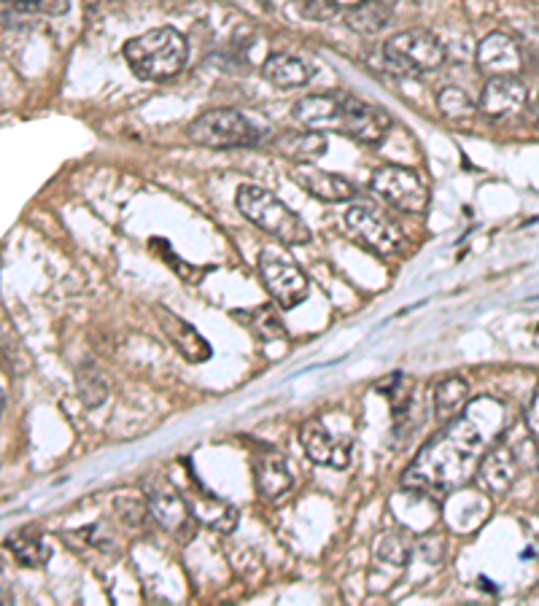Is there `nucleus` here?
<instances>
[{
  "mask_svg": "<svg viewBox=\"0 0 539 606\" xmlns=\"http://www.w3.org/2000/svg\"><path fill=\"white\" fill-rule=\"evenodd\" d=\"M262 73H265V79L270 81V84H275L278 89H297L305 87L310 81L308 65H305L300 57H294V54L289 52L270 54L265 60Z\"/></svg>",
  "mask_w": 539,
  "mask_h": 606,
  "instance_id": "21",
  "label": "nucleus"
},
{
  "mask_svg": "<svg viewBox=\"0 0 539 606\" xmlns=\"http://www.w3.org/2000/svg\"><path fill=\"white\" fill-rule=\"evenodd\" d=\"M421 547H424V553H426V558H429V563L442 561V553H445L442 539H437V536H426L424 542H421Z\"/></svg>",
  "mask_w": 539,
  "mask_h": 606,
  "instance_id": "32",
  "label": "nucleus"
},
{
  "mask_svg": "<svg viewBox=\"0 0 539 606\" xmlns=\"http://www.w3.org/2000/svg\"><path fill=\"white\" fill-rule=\"evenodd\" d=\"M478 68L488 76H515L521 71V46L507 33H491L478 44Z\"/></svg>",
  "mask_w": 539,
  "mask_h": 606,
  "instance_id": "15",
  "label": "nucleus"
},
{
  "mask_svg": "<svg viewBox=\"0 0 539 606\" xmlns=\"http://www.w3.org/2000/svg\"><path fill=\"white\" fill-rule=\"evenodd\" d=\"M529 111H531V119H534V124L539 127V84L529 92Z\"/></svg>",
  "mask_w": 539,
  "mask_h": 606,
  "instance_id": "33",
  "label": "nucleus"
},
{
  "mask_svg": "<svg viewBox=\"0 0 539 606\" xmlns=\"http://www.w3.org/2000/svg\"><path fill=\"white\" fill-rule=\"evenodd\" d=\"M235 202H238V211L251 224H257L262 232L273 235V238H278L286 246H305L313 238L308 224L286 202L278 200L270 189L243 184L238 189V194H235Z\"/></svg>",
  "mask_w": 539,
  "mask_h": 606,
  "instance_id": "3",
  "label": "nucleus"
},
{
  "mask_svg": "<svg viewBox=\"0 0 539 606\" xmlns=\"http://www.w3.org/2000/svg\"><path fill=\"white\" fill-rule=\"evenodd\" d=\"M248 326H251L259 337H265V340H275V337H283V334H286L278 316H275L270 308L251 310V313H248Z\"/></svg>",
  "mask_w": 539,
  "mask_h": 606,
  "instance_id": "29",
  "label": "nucleus"
},
{
  "mask_svg": "<svg viewBox=\"0 0 539 606\" xmlns=\"http://www.w3.org/2000/svg\"><path fill=\"white\" fill-rule=\"evenodd\" d=\"M372 194L402 213H424L429 205V186L413 167L383 165L370 178Z\"/></svg>",
  "mask_w": 539,
  "mask_h": 606,
  "instance_id": "6",
  "label": "nucleus"
},
{
  "mask_svg": "<svg viewBox=\"0 0 539 606\" xmlns=\"http://www.w3.org/2000/svg\"><path fill=\"white\" fill-rule=\"evenodd\" d=\"M526 426H529L531 437L539 442V391L531 396L529 410H526Z\"/></svg>",
  "mask_w": 539,
  "mask_h": 606,
  "instance_id": "31",
  "label": "nucleus"
},
{
  "mask_svg": "<svg viewBox=\"0 0 539 606\" xmlns=\"http://www.w3.org/2000/svg\"><path fill=\"white\" fill-rule=\"evenodd\" d=\"M259 278L265 283L273 302H278L286 310L297 308L310 291L308 275L302 273L300 264L292 262L281 251H270V248L259 254Z\"/></svg>",
  "mask_w": 539,
  "mask_h": 606,
  "instance_id": "8",
  "label": "nucleus"
},
{
  "mask_svg": "<svg viewBox=\"0 0 539 606\" xmlns=\"http://www.w3.org/2000/svg\"><path fill=\"white\" fill-rule=\"evenodd\" d=\"M149 512L151 518L157 520L162 531H168L178 542H189L197 531V518L189 501L181 493L173 491H157L149 496Z\"/></svg>",
  "mask_w": 539,
  "mask_h": 606,
  "instance_id": "12",
  "label": "nucleus"
},
{
  "mask_svg": "<svg viewBox=\"0 0 539 606\" xmlns=\"http://www.w3.org/2000/svg\"><path fill=\"white\" fill-rule=\"evenodd\" d=\"M300 445L305 456L319 466L329 469H345L351 466V442L340 440L321 421H308L300 431Z\"/></svg>",
  "mask_w": 539,
  "mask_h": 606,
  "instance_id": "11",
  "label": "nucleus"
},
{
  "mask_svg": "<svg viewBox=\"0 0 539 606\" xmlns=\"http://www.w3.org/2000/svg\"><path fill=\"white\" fill-rule=\"evenodd\" d=\"M114 507L119 512V518L124 523H130V526H138L146 518V510H149V504H143L138 496H130V493H124V496H116Z\"/></svg>",
  "mask_w": 539,
  "mask_h": 606,
  "instance_id": "30",
  "label": "nucleus"
},
{
  "mask_svg": "<svg viewBox=\"0 0 539 606\" xmlns=\"http://www.w3.org/2000/svg\"><path fill=\"white\" fill-rule=\"evenodd\" d=\"M437 108L453 124H469L475 119V111H478V106L472 103V97L459 87L442 89L440 95H437Z\"/></svg>",
  "mask_w": 539,
  "mask_h": 606,
  "instance_id": "26",
  "label": "nucleus"
},
{
  "mask_svg": "<svg viewBox=\"0 0 539 606\" xmlns=\"http://www.w3.org/2000/svg\"><path fill=\"white\" fill-rule=\"evenodd\" d=\"M76 383H79L81 402L87 404V407H98V404H103L108 399V380L98 367H92V364L79 367Z\"/></svg>",
  "mask_w": 539,
  "mask_h": 606,
  "instance_id": "27",
  "label": "nucleus"
},
{
  "mask_svg": "<svg viewBox=\"0 0 539 606\" xmlns=\"http://www.w3.org/2000/svg\"><path fill=\"white\" fill-rule=\"evenodd\" d=\"M529 106V87L518 76H491L480 92V111L488 119H515Z\"/></svg>",
  "mask_w": 539,
  "mask_h": 606,
  "instance_id": "10",
  "label": "nucleus"
},
{
  "mask_svg": "<svg viewBox=\"0 0 539 606\" xmlns=\"http://www.w3.org/2000/svg\"><path fill=\"white\" fill-rule=\"evenodd\" d=\"M478 485L480 491L491 493V496H502L513 488L515 477H518V461L515 453L507 445L488 450L478 464Z\"/></svg>",
  "mask_w": 539,
  "mask_h": 606,
  "instance_id": "16",
  "label": "nucleus"
},
{
  "mask_svg": "<svg viewBox=\"0 0 539 606\" xmlns=\"http://www.w3.org/2000/svg\"><path fill=\"white\" fill-rule=\"evenodd\" d=\"M186 57H189L186 38L173 27H154L124 44V60L130 65V71L143 81H162L176 76L186 65Z\"/></svg>",
  "mask_w": 539,
  "mask_h": 606,
  "instance_id": "2",
  "label": "nucleus"
},
{
  "mask_svg": "<svg viewBox=\"0 0 539 606\" xmlns=\"http://www.w3.org/2000/svg\"><path fill=\"white\" fill-rule=\"evenodd\" d=\"M0 3L22 14H46V17H60L71 9V0H0Z\"/></svg>",
  "mask_w": 539,
  "mask_h": 606,
  "instance_id": "28",
  "label": "nucleus"
},
{
  "mask_svg": "<svg viewBox=\"0 0 539 606\" xmlns=\"http://www.w3.org/2000/svg\"><path fill=\"white\" fill-rule=\"evenodd\" d=\"M504 429V407L496 399H478L459 418L445 423V431L434 437L413 466L405 472L402 485L413 491H456L467 483L480 450Z\"/></svg>",
  "mask_w": 539,
  "mask_h": 606,
  "instance_id": "1",
  "label": "nucleus"
},
{
  "mask_svg": "<svg viewBox=\"0 0 539 606\" xmlns=\"http://www.w3.org/2000/svg\"><path fill=\"white\" fill-rule=\"evenodd\" d=\"M9 601H11V585L9 580H6L3 569H0V604H9Z\"/></svg>",
  "mask_w": 539,
  "mask_h": 606,
  "instance_id": "34",
  "label": "nucleus"
},
{
  "mask_svg": "<svg viewBox=\"0 0 539 606\" xmlns=\"http://www.w3.org/2000/svg\"><path fill=\"white\" fill-rule=\"evenodd\" d=\"M6 547L27 569H41L49 561V545H46V539L36 528H19V531H14L6 539Z\"/></svg>",
  "mask_w": 539,
  "mask_h": 606,
  "instance_id": "23",
  "label": "nucleus"
},
{
  "mask_svg": "<svg viewBox=\"0 0 539 606\" xmlns=\"http://www.w3.org/2000/svg\"><path fill=\"white\" fill-rule=\"evenodd\" d=\"M410 555H413V542L405 531H386L375 542V561L394 566V569H405Z\"/></svg>",
  "mask_w": 539,
  "mask_h": 606,
  "instance_id": "25",
  "label": "nucleus"
},
{
  "mask_svg": "<svg viewBox=\"0 0 539 606\" xmlns=\"http://www.w3.org/2000/svg\"><path fill=\"white\" fill-rule=\"evenodd\" d=\"M391 22H394V11L380 0H364L348 11V27L362 33V36H378Z\"/></svg>",
  "mask_w": 539,
  "mask_h": 606,
  "instance_id": "24",
  "label": "nucleus"
},
{
  "mask_svg": "<svg viewBox=\"0 0 539 606\" xmlns=\"http://www.w3.org/2000/svg\"><path fill=\"white\" fill-rule=\"evenodd\" d=\"M391 124H394L391 114L383 106L340 92V132L343 135L364 143V146H378V143L386 141Z\"/></svg>",
  "mask_w": 539,
  "mask_h": 606,
  "instance_id": "9",
  "label": "nucleus"
},
{
  "mask_svg": "<svg viewBox=\"0 0 539 606\" xmlns=\"http://www.w3.org/2000/svg\"><path fill=\"white\" fill-rule=\"evenodd\" d=\"M383 57L394 71L407 73V76H421V73L440 68L445 62V49L434 33H429L424 27H416V30H405V33L391 36L383 46Z\"/></svg>",
  "mask_w": 539,
  "mask_h": 606,
  "instance_id": "5",
  "label": "nucleus"
},
{
  "mask_svg": "<svg viewBox=\"0 0 539 606\" xmlns=\"http://www.w3.org/2000/svg\"><path fill=\"white\" fill-rule=\"evenodd\" d=\"M275 149L281 151L283 157L292 159L297 165H316L329 149L327 135L319 130H302V132H286L275 141Z\"/></svg>",
  "mask_w": 539,
  "mask_h": 606,
  "instance_id": "20",
  "label": "nucleus"
},
{
  "mask_svg": "<svg viewBox=\"0 0 539 606\" xmlns=\"http://www.w3.org/2000/svg\"><path fill=\"white\" fill-rule=\"evenodd\" d=\"M332 6H343V9H354V6H359V3H364V0H329Z\"/></svg>",
  "mask_w": 539,
  "mask_h": 606,
  "instance_id": "35",
  "label": "nucleus"
},
{
  "mask_svg": "<svg viewBox=\"0 0 539 606\" xmlns=\"http://www.w3.org/2000/svg\"><path fill=\"white\" fill-rule=\"evenodd\" d=\"M186 138L203 149H248L259 143V130L257 124L246 119L240 111L213 108V111L197 116L195 122L186 127Z\"/></svg>",
  "mask_w": 539,
  "mask_h": 606,
  "instance_id": "4",
  "label": "nucleus"
},
{
  "mask_svg": "<svg viewBox=\"0 0 539 606\" xmlns=\"http://www.w3.org/2000/svg\"><path fill=\"white\" fill-rule=\"evenodd\" d=\"M254 485L265 501H278L292 491L294 477L286 458L275 450H265L254 458Z\"/></svg>",
  "mask_w": 539,
  "mask_h": 606,
  "instance_id": "17",
  "label": "nucleus"
},
{
  "mask_svg": "<svg viewBox=\"0 0 539 606\" xmlns=\"http://www.w3.org/2000/svg\"><path fill=\"white\" fill-rule=\"evenodd\" d=\"M3 410H6V396H3V391H0V415H3Z\"/></svg>",
  "mask_w": 539,
  "mask_h": 606,
  "instance_id": "36",
  "label": "nucleus"
},
{
  "mask_svg": "<svg viewBox=\"0 0 539 606\" xmlns=\"http://www.w3.org/2000/svg\"><path fill=\"white\" fill-rule=\"evenodd\" d=\"M294 119L305 130H337L340 132V92L302 97L294 106Z\"/></svg>",
  "mask_w": 539,
  "mask_h": 606,
  "instance_id": "18",
  "label": "nucleus"
},
{
  "mask_svg": "<svg viewBox=\"0 0 539 606\" xmlns=\"http://www.w3.org/2000/svg\"><path fill=\"white\" fill-rule=\"evenodd\" d=\"M186 501H189V507L195 512L197 523H205L213 531L230 534L238 526V510L232 504H227V501H221L219 496H213V493L197 491L192 496H186Z\"/></svg>",
  "mask_w": 539,
  "mask_h": 606,
  "instance_id": "19",
  "label": "nucleus"
},
{
  "mask_svg": "<svg viewBox=\"0 0 539 606\" xmlns=\"http://www.w3.org/2000/svg\"><path fill=\"white\" fill-rule=\"evenodd\" d=\"M467 396H469V383L459 375H451V378L440 380L434 386V415L437 421L445 426L451 423L453 418H459L467 407Z\"/></svg>",
  "mask_w": 539,
  "mask_h": 606,
  "instance_id": "22",
  "label": "nucleus"
},
{
  "mask_svg": "<svg viewBox=\"0 0 539 606\" xmlns=\"http://www.w3.org/2000/svg\"><path fill=\"white\" fill-rule=\"evenodd\" d=\"M289 178L300 189H305V192L324 202H351L356 197V186L348 178L321 170L316 165H297L289 173Z\"/></svg>",
  "mask_w": 539,
  "mask_h": 606,
  "instance_id": "14",
  "label": "nucleus"
},
{
  "mask_svg": "<svg viewBox=\"0 0 539 606\" xmlns=\"http://www.w3.org/2000/svg\"><path fill=\"white\" fill-rule=\"evenodd\" d=\"M345 227L359 246L378 256H394L405 240L402 229L367 202H356L345 211Z\"/></svg>",
  "mask_w": 539,
  "mask_h": 606,
  "instance_id": "7",
  "label": "nucleus"
},
{
  "mask_svg": "<svg viewBox=\"0 0 539 606\" xmlns=\"http://www.w3.org/2000/svg\"><path fill=\"white\" fill-rule=\"evenodd\" d=\"M154 316H157V324H160L162 334L168 337V343L173 345L189 364H205V361L211 359V343H208L203 334L197 332L195 326L189 324L186 318L176 316L173 310L160 308V305L154 308Z\"/></svg>",
  "mask_w": 539,
  "mask_h": 606,
  "instance_id": "13",
  "label": "nucleus"
}]
</instances>
